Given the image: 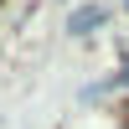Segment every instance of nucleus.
Returning <instances> with one entry per match:
<instances>
[{
	"mask_svg": "<svg viewBox=\"0 0 129 129\" xmlns=\"http://www.w3.org/2000/svg\"><path fill=\"white\" fill-rule=\"evenodd\" d=\"M103 21H109V10H103V5H83V10H72L67 31H72V36H88V31H98Z\"/></svg>",
	"mask_w": 129,
	"mask_h": 129,
	"instance_id": "obj_1",
	"label": "nucleus"
},
{
	"mask_svg": "<svg viewBox=\"0 0 129 129\" xmlns=\"http://www.w3.org/2000/svg\"><path fill=\"white\" fill-rule=\"evenodd\" d=\"M124 5H129V0H124Z\"/></svg>",
	"mask_w": 129,
	"mask_h": 129,
	"instance_id": "obj_2",
	"label": "nucleus"
}]
</instances>
